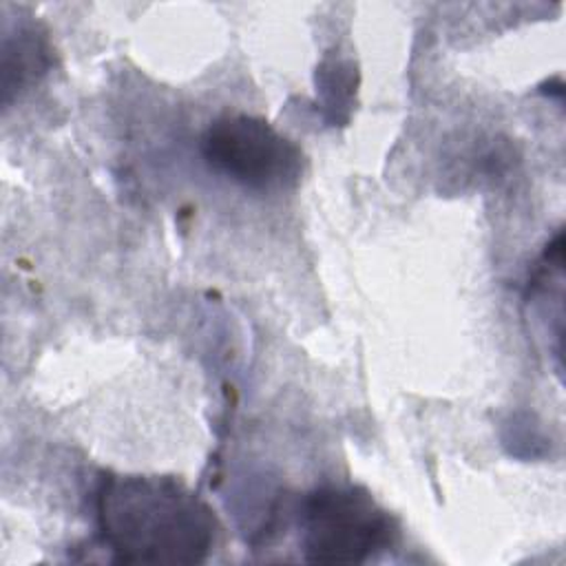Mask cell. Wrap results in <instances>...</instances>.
<instances>
[{
  "instance_id": "1",
  "label": "cell",
  "mask_w": 566,
  "mask_h": 566,
  "mask_svg": "<svg viewBox=\"0 0 566 566\" xmlns=\"http://www.w3.org/2000/svg\"><path fill=\"white\" fill-rule=\"evenodd\" d=\"M106 546L126 564H197L214 544L212 509L172 478L115 475L97 495Z\"/></svg>"
},
{
  "instance_id": "2",
  "label": "cell",
  "mask_w": 566,
  "mask_h": 566,
  "mask_svg": "<svg viewBox=\"0 0 566 566\" xmlns=\"http://www.w3.org/2000/svg\"><path fill=\"white\" fill-rule=\"evenodd\" d=\"M396 533L394 517L360 486H321L303 504L301 544L314 564H363Z\"/></svg>"
},
{
  "instance_id": "3",
  "label": "cell",
  "mask_w": 566,
  "mask_h": 566,
  "mask_svg": "<svg viewBox=\"0 0 566 566\" xmlns=\"http://www.w3.org/2000/svg\"><path fill=\"white\" fill-rule=\"evenodd\" d=\"M206 161L243 188L283 190L301 177V150L270 122L252 115H223L201 139Z\"/></svg>"
},
{
  "instance_id": "4",
  "label": "cell",
  "mask_w": 566,
  "mask_h": 566,
  "mask_svg": "<svg viewBox=\"0 0 566 566\" xmlns=\"http://www.w3.org/2000/svg\"><path fill=\"white\" fill-rule=\"evenodd\" d=\"M49 66V46L44 35L33 27H20L15 38H7L2 46V97L4 104L33 84Z\"/></svg>"
}]
</instances>
